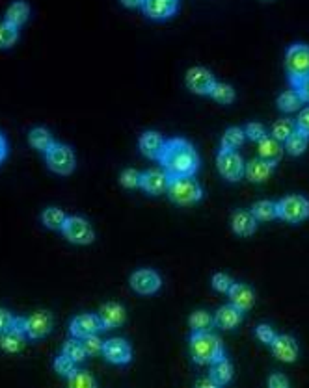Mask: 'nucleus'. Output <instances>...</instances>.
<instances>
[{"mask_svg": "<svg viewBox=\"0 0 309 388\" xmlns=\"http://www.w3.org/2000/svg\"><path fill=\"white\" fill-rule=\"evenodd\" d=\"M142 173L134 168H125L120 173V186L125 190H138Z\"/></svg>", "mask_w": 309, "mask_h": 388, "instance_id": "58836bf2", "label": "nucleus"}, {"mask_svg": "<svg viewBox=\"0 0 309 388\" xmlns=\"http://www.w3.org/2000/svg\"><path fill=\"white\" fill-rule=\"evenodd\" d=\"M52 368H54V372H56L58 376L67 379V376H70L71 372H75L76 363L75 361H71L70 357H65L62 353V355L54 357V361H52Z\"/></svg>", "mask_w": 309, "mask_h": 388, "instance_id": "ea45409f", "label": "nucleus"}, {"mask_svg": "<svg viewBox=\"0 0 309 388\" xmlns=\"http://www.w3.org/2000/svg\"><path fill=\"white\" fill-rule=\"evenodd\" d=\"M103 357L110 364L125 366L133 361V347L125 339H110L103 345Z\"/></svg>", "mask_w": 309, "mask_h": 388, "instance_id": "ddd939ff", "label": "nucleus"}, {"mask_svg": "<svg viewBox=\"0 0 309 388\" xmlns=\"http://www.w3.org/2000/svg\"><path fill=\"white\" fill-rule=\"evenodd\" d=\"M170 186V175L162 168L160 170H147L142 173L140 179V188L144 190L147 195H162L168 192Z\"/></svg>", "mask_w": 309, "mask_h": 388, "instance_id": "2eb2a0df", "label": "nucleus"}, {"mask_svg": "<svg viewBox=\"0 0 309 388\" xmlns=\"http://www.w3.org/2000/svg\"><path fill=\"white\" fill-rule=\"evenodd\" d=\"M19 326L30 342L47 339L54 327V318L49 310H36L26 318H19Z\"/></svg>", "mask_w": 309, "mask_h": 388, "instance_id": "0eeeda50", "label": "nucleus"}, {"mask_svg": "<svg viewBox=\"0 0 309 388\" xmlns=\"http://www.w3.org/2000/svg\"><path fill=\"white\" fill-rule=\"evenodd\" d=\"M263 2H270V0H263Z\"/></svg>", "mask_w": 309, "mask_h": 388, "instance_id": "864d4df0", "label": "nucleus"}, {"mask_svg": "<svg viewBox=\"0 0 309 388\" xmlns=\"http://www.w3.org/2000/svg\"><path fill=\"white\" fill-rule=\"evenodd\" d=\"M45 163L47 168L56 175L67 176L76 170V155L73 147L65 144H54L51 149L45 152Z\"/></svg>", "mask_w": 309, "mask_h": 388, "instance_id": "39448f33", "label": "nucleus"}, {"mask_svg": "<svg viewBox=\"0 0 309 388\" xmlns=\"http://www.w3.org/2000/svg\"><path fill=\"white\" fill-rule=\"evenodd\" d=\"M270 350L274 357L287 364L297 363L298 355H300L298 342L292 336H289V334H278L270 344Z\"/></svg>", "mask_w": 309, "mask_h": 388, "instance_id": "f3484780", "label": "nucleus"}, {"mask_svg": "<svg viewBox=\"0 0 309 388\" xmlns=\"http://www.w3.org/2000/svg\"><path fill=\"white\" fill-rule=\"evenodd\" d=\"M295 123H297V130L303 132L309 138V106H303L298 112V117L295 119Z\"/></svg>", "mask_w": 309, "mask_h": 388, "instance_id": "a18cd8bd", "label": "nucleus"}, {"mask_svg": "<svg viewBox=\"0 0 309 388\" xmlns=\"http://www.w3.org/2000/svg\"><path fill=\"white\" fill-rule=\"evenodd\" d=\"M216 76L213 71H209L207 67H190L184 75V84L189 91H192L194 95H202V97H207L211 95V89L215 88L216 84Z\"/></svg>", "mask_w": 309, "mask_h": 388, "instance_id": "9d476101", "label": "nucleus"}, {"mask_svg": "<svg viewBox=\"0 0 309 388\" xmlns=\"http://www.w3.org/2000/svg\"><path fill=\"white\" fill-rule=\"evenodd\" d=\"M120 2L129 10H140L142 6V0H120Z\"/></svg>", "mask_w": 309, "mask_h": 388, "instance_id": "603ef678", "label": "nucleus"}, {"mask_svg": "<svg viewBox=\"0 0 309 388\" xmlns=\"http://www.w3.org/2000/svg\"><path fill=\"white\" fill-rule=\"evenodd\" d=\"M259 227V221L255 219V216L252 214V210L248 208H237L233 214H231V231L240 236V238H250L255 234Z\"/></svg>", "mask_w": 309, "mask_h": 388, "instance_id": "a211bd4d", "label": "nucleus"}, {"mask_svg": "<svg viewBox=\"0 0 309 388\" xmlns=\"http://www.w3.org/2000/svg\"><path fill=\"white\" fill-rule=\"evenodd\" d=\"M244 139H246L244 128H240V126H229V128L222 134L220 149L237 150L244 145Z\"/></svg>", "mask_w": 309, "mask_h": 388, "instance_id": "c756f323", "label": "nucleus"}, {"mask_svg": "<svg viewBox=\"0 0 309 388\" xmlns=\"http://www.w3.org/2000/svg\"><path fill=\"white\" fill-rule=\"evenodd\" d=\"M158 163L170 175V179L196 176L200 171V155L189 139L171 138L166 139L164 149L158 157Z\"/></svg>", "mask_w": 309, "mask_h": 388, "instance_id": "f257e3e1", "label": "nucleus"}, {"mask_svg": "<svg viewBox=\"0 0 309 388\" xmlns=\"http://www.w3.org/2000/svg\"><path fill=\"white\" fill-rule=\"evenodd\" d=\"M65 219H67V214L60 207H47L41 212V223L51 231H62Z\"/></svg>", "mask_w": 309, "mask_h": 388, "instance_id": "c85d7f7f", "label": "nucleus"}, {"mask_svg": "<svg viewBox=\"0 0 309 388\" xmlns=\"http://www.w3.org/2000/svg\"><path fill=\"white\" fill-rule=\"evenodd\" d=\"M103 331V326H101V319L97 314H92V312H84V314H78L75 318L71 319L70 323V332L71 336H75V339H86L89 334H99Z\"/></svg>", "mask_w": 309, "mask_h": 388, "instance_id": "4468645a", "label": "nucleus"}, {"mask_svg": "<svg viewBox=\"0 0 309 388\" xmlns=\"http://www.w3.org/2000/svg\"><path fill=\"white\" fill-rule=\"evenodd\" d=\"M166 139L162 138V134L157 130H145L140 134L138 149L145 158L149 160H158L160 152L164 149Z\"/></svg>", "mask_w": 309, "mask_h": 388, "instance_id": "aec40b11", "label": "nucleus"}, {"mask_svg": "<svg viewBox=\"0 0 309 388\" xmlns=\"http://www.w3.org/2000/svg\"><path fill=\"white\" fill-rule=\"evenodd\" d=\"M274 168L276 166H272V163L265 162L263 158L257 157L244 166V176L252 184H263V182L270 179V175L274 173Z\"/></svg>", "mask_w": 309, "mask_h": 388, "instance_id": "4be33fe9", "label": "nucleus"}, {"mask_svg": "<svg viewBox=\"0 0 309 388\" xmlns=\"http://www.w3.org/2000/svg\"><path fill=\"white\" fill-rule=\"evenodd\" d=\"M62 353H63V355H65V357H70L71 361H75L76 364L84 363V361L88 358V355H86V351H84L83 342H81V339H75V336L63 342Z\"/></svg>", "mask_w": 309, "mask_h": 388, "instance_id": "f704fd0d", "label": "nucleus"}, {"mask_svg": "<svg viewBox=\"0 0 309 388\" xmlns=\"http://www.w3.org/2000/svg\"><path fill=\"white\" fill-rule=\"evenodd\" d=\"M65 240L75 245H89L95 242V231L92 223L83 216H67L62 231Z\"/></svg>", "mask_w": 309, "mask_h": 388, "instance_id": "6e6552de", "label": "nucleus"}, {"mask_svg": "<svg viewBox=\"0 0 309 388\" xmlns=\"http://www.w3.org/2000/svg\"><path fill=\"white\" fill-rule=\"evenodd\" d=\"M26 342H28V339H26V334L21 329L19 318L15 319V323L10 329L0 332V350L4 353H10V355H15V353L25 350Z\"/></svg>", "mask_w": 309, "mask_h": 388, "instance_id": "6ab92c4d", "label": "nucleus"}, {"mask_svg": "<svg viewBox=\"0 0 309 388\" xmlns=\"http://www.w3.org/2000/svg\"><path fill=\"white\" fill-rule=\"evenodd\" d=\"M196 387L198 388H216L218 385H216L215 381H213V377H202V379H198L196 381Z\"/></svg>", "mask_w": 309, "mask_h": 388, "instance_id": "3c124183", "label": "nucleus"}, {"mask_svg": "<svg viewBox=\"0 0 309 388\" xmlns=\"http://www.w3.org/2000/svg\"><path fill=\"white\" fill-rule=\"evenodd\" d=\"M190 357L200 366H211V364L218 361L226 355L222 340L216 336L215 332L203 331V332H192L190 334Z\"/></svg>", "mask_w": 309, "mask_h": 388, "instance_id": "f03ea898", "label": "nucleus"}, {"mask_svg": "<svg viewBox=\"0 0 309 388\" xmlns=\"http://www.w3.org/2000/svg\"><path fill=\"white\" fill-rule=\"evenodd\" d=\"M285 147L284 149L289 152L290 157H302L303 152L308 150V145H309V138L300 130H295L290 134L289 138L284 141Z\"/></svg>", "mask_w": 309, "mask_h": 388, "instance_id": "7c9ffc66", "label": "nucleus"}, {"mask_svg": "<svg viewBox=\"0 0 309 388\" xmlns=\"http://www.w3.org/2000/svg\"><path fill=\"white\" fill-rule=\"evenodd\" d=\"M268 387L270 388H287L289 387V379L284 374H272L268 377Z\"/></svg>", "mask_w": 309, "mask_h": 388, "instance_id": "de8ad7c7", "label": "nucleus"}, {"mask_svg": "<svg viewBox=\"0 0 309 388\" xmlns=\"http://www.w3.org/2000/svg\"><path fill=\"white\" fill-rule=\"evenodd\" d=\"M250 210H252V214L255 216L259 223H266V221H272V219H278V205L274 201H255Z\"/></svg>", "mask_w": 309, "mask_h": 388, "instance_id": "cd10ccee", "label": "nucleus"}, {"mask_svg": "<svg viewBox=\"0 0 309 388\" xmlns=\"http://www.w3.org/2000/svg\"><path fill=\"white\" fill-rule=\"evenodd\" d=\"M211 282H213V288H215L218 294H227L235 281L227 275V273H215L213 279H211Z\"/></svg>", "mask_w": 309, "mask_h": 388, "instance_id": "37998d69", "label": "nucleus"}, {"mask_svg": "<svg viewBox=\"0 0 309 388\" xmlns=\"http://www.w3.org/2000/svg\"><path fill=\"white\" fill-rule=\"evenodd\" d=\"M284 145L278 139H274L272 136H265L263 139L257 141V155L259 158H263L265 162L276 166V163L284 158Z\"/></svg>", "mask_w": 309, "mask_h": 388, "instance_id": "b1692460", "label": "nucleus"}, {"mask_svg": "<svg viewBox=\"0 0 309 388\" xmlns=\"http://www.w3.org/2000/svg\"><path fill=\"white\" fill-rule=\"evenodd\" d=\"M15 316H13L10 310H6V308H0V332H4L6 329H10V327L15 323Z\"/></svg>", "mask_w": 309, "mask_h": 388, "instance_id": "49530a36", "label": "nucleus"}, {"mask_svg": "<svg viewBox=\"0 0 309 388\" xmlns=\"http://www.w3.org/2000/svg\"><path fill=\"white\" fill-rule=\"evenodd\" d=\"M285 71L292 88L309 78V45L292 43L285 50Z\"/></svg>", "mask_w": 309, "mask_h": 388, "instance_id": "7ed1b4c3", "label": "nucleus"}, {"mask_svg": "<svg viewBox=\"0 0 309 388\" xmlns=\"http://www.w3.org/2000/svg\"><path fill=\"white\" fill-rule=\"evenodd\" d=\"M209 376L213 377V381H215L218 387L229 385V383L233 381V364H231V361L224 355V357H220L218 361H215V363L211 364Z\"/></svg>", "mask_w": 309, "mask_h": 388, "instance_id": "a878e982", "label": "nucleus"}, {"mask_svg": "<svg viewBox=\"0 0 309 388\" xmlns=\"http://www.w3.org/2000/svg\"><path fill=\"white\" fill-rule=\"evenodd\" d=\"M242 316H244V312L229 303V305H224L215 312V326L222 331H233L235 327L240 326Z\"/></svg>", "mask_w": 309, "mask_h": 388, "instance_id": "5701e85b", "label": "nucleus"}, {"mask_svg": "<svg viewBox=\"0 0 309 388\" xmlns=\"http://www.w3.org/2000/svg\"><path fill=\"white\" fill-rule=\"evenodd\" d=\"M297 130V123L295 119H289V117H281V119L274 121V125L270 126V136L274 139H278L284 144L285 139L289 138L292 132Z\"/></svg>", "mask_w": 309, "mask_h": 388, "instance_id": "c9c22d12", "label": "nucleus"}, {"mask_svg": "<svg viewBox=\"0 0 309 388\" xmlns=\"http://www.w3.org/2000/svg\"><path fill=\"white\" fill-rule=\"evenodd\" d=\"M28 144H30L32 149L39 150V152H43L45 155L56 141H54V136H52L49 128H45V126H34V128L28 132Z\"/></svg>", "mask_w": 309, "mask_h": 388, "instance_id": "bb28decb", "label": "nucleus"}, {"mask_svg": "<svg viewBox=\"0 0 309 388\" xmlns=\"http://www.w3.org/2000/svg\"><path fill=\"white\" fill-rule=\"evenodd\" d=\"M292 89H297V93L300 95V99H302L303 104H309V78L308 80L300 82L297 88Z\"/></svg>", "mask_w": 309, "mask_h": 388, "instance_id": "09e8293b", "label": "nucleus"}, {"mask_svg": "<svg viewBox=\"0 0 309 388\" xmlns=\"http://www.w3.org/2000/svg\"><path fill=\"white\" fill-rule=\"evenodd\" d=\"M276 205H278V219L285 223L297 225L309 218V199L300 194L285 195Z\"/></svg>", "mask_w": 309, "mask_h": 388, "instance_id": "423d86ee", "label": "nucleus"}, {"mask_svg": "<svg viewBox=\"0 0 309 388\" xmlns=\"http://www.w3.org/2000/svg\"><path fill=\"white\" fill-rule=\"evenodd\" d=\"M227 295H229V303L239 308V310H242V312H248L253 307V303H255L253 290L244 282H233Z\"/></svg>", "mask_w": 309, "mask_h": 388, "instance_id": "412c9836", "label": "nucleus"}, {"mask_svg": "<svg viewBox=\"0 0 309 388\" xmlns=\"http://www.w3.org/2000/svg\"><path fill=\"white\" fill-rule=\"evenodd\" d=\"M209 97L216 100L218 104H233L235 99H237V91H235L233 86H229L226 82H216Z\"/></svg>", "mask_w": 309, "mask_h": 388, "instance_id": "72a5a7b5", "label": "nucleus"}, {"mask_svg": "<svg viewBox=\"0 0 309 388\" xmlns=\"http://www.w3.org/2000/svg\"><path fill=\"white\" fill-rule=\"evenodd\" d=\"M244 158L237 150L220 149L216 155V168L226 181L239 182L244 176Z\"/></svg>", "mask_w": 309, "mask_h": 388, "instance_id": "1a4fd4ad", "label": "nucleus"}, {"mask_svg": "<svg viewBox=\"0 0 309 388\" xmlns=\"http://www.w3.org/2000/svg\"><path fill=\"white\" fill-rule=\"evenodd\" d=\"M131 288L140 295H153L157 294L160 286H162V279L158 275L155 269L140 268L134 271L131 279H129Z\"/></svg>", "mask_w": 309, "mask_h": 388, "instance_id": "9b49d317", "label": "nucleus"}, {"mask_svg": "<svg viewBox=\"0 0 309 388\" xmlns=\"http://www.w3.org/2000/svg\"><path fill=\"white\" fill-rule=\"evenodd\" d=\"M166 195L177 207H192L203 199V188L194 176H179L170 179Z\"/></svg>", "mask_w": 309, "mask_h": 388, "instance_id": "20e7f679", "label": "nucleus"}, {"mask_svg": "<svg viewBox=\"0 0 309 388\" xmlns=\"http://www.w3.org/2000/svg\"><path fill=\"white\" fill-rule=\"evenodd\" d=\"M99 319H101L103 331H112V329H118L127 321V310L123 305H120L118 301H108L105 303L99 312H97Z\"/></svg>", "mask_w": 309, "mask_h": 388, "instance_id": "dca6fc26", "label": "nucleus"}, {"mask_svg": "<svg viewBox=\"0 0 309 388\" xmlns=\"http://www.w3.org/2000/svg\"><path fill=\"white\" fill-rule=\"evenodd\" d=\"M244 134H246V138L252 139V141H259V139H263L265 136H268V134H266L265 125L255 123V121L246 123V126H244Z\"/></svg>", "mask_w": 309, "mask_h": 388, "instance_id": "c03bdc74", "label": "nucleus"}, {"mask_svg": "<svg viewBox=\"0 0 309 388\" xmlns=\"http://www.w3.org/2000/svg\"><path fill=\"white\" fill-rule=\"evenodd\" d=\"M255 336L259 339V342L270 345L272 342H274V339L278 336V332L274 331V327L268 326V323H259V326L255 327Z\"/></svg>", "mask_w": 309, "mask_h": 388, "instance_id": "79ce46f5", "label": "nucleus"}, {"mask_svg": "<svg viewBox=\"0 0 309 388\" xmlns=\"http://www.w3.org/2000/svg\"><path fill=\"white\" fill-rule=\"evenodd\" d=\"M276 104H278V108L284 113L300 112L303 106V102H302V99H300V95L297 93V89L284 91V93L278 97V100H276Z\"/></svg>", "mask_w": 309, "mask_h": 388, "instance_id": "473e14b6", "label": "nucleus"}, {"mask_svg": "<svg viewBox=\"0 0 309 388\" xmlns=\"http://www.w3.org/2000/svg\"><path fill=\"white\" fill-rule=\"evenodd\" d=\"M84 345V351L88 357H95V355H103V345H105V340L99 339V334H89L86 339L81 340Z\"/></svg>", "mask_w": 309, "mask_h": 388, "instance_id": "a19ab883", "label": "nucleus"}, {"mask_svg": "<svg viewBox=\"0 0 309 388\" xmlns=\"http://www.w3.org/2000/svg\"><path fill=\"white\" fill-rule=\"evenodd\" d=\"M67 385L71 388H94L97 387V381L86 369L75 368V372H71L70 376H67Z\"/></svg>", "mask_w": 309, "mask_h": 388, "instance_id": "e433bc0d", "label": "nucleus"}, {"mask_svg": "<svg viewBox=\"0 0 309 388\" xmlns=\"http://www.w3.org/2000/svg\"><path fill=\"white\" fill-rule=\"evenodd\" d=\"M8 150H10V147H8V139L6 136L0 132V163L4 162L8 158Z\"/></svg>", "mask_w": 309, "mask_h": 388, "instance_id": "8fccbe9b", "label": "nucleus"}, {"mask_svg": "<svg viewBox=\"0 0 309 388\" xmlns=\"http://www.w3.org/2000/svg\"><path fill=\"white\" fill-rule=\"evenodd\" d=\"M30 4L26 0H15V2H12L6 8L4 21L21 30V26H25L28 23V19H30Z\"/></svg>", "mask_w": 309, "mask_h": 388, "instance_id": "393cba45", "label": "nucleus"}, {"mask_svg": "<svg viewBox=\"0 0 309 388\" xmlns=\"http://www.w3.org/2000/svg\"><path fill=\"white\" fill-rule=\"evenodd\" d=\"M189 326L192 329V332H203L211 331L215 327V316L207 310H194L190 314Z\"/></svg>", "mask_w": 309, "mask_h": 388, "instance_id": "2f4dec72", "label": "nucleus"}, {"mask_svg": "<svg viewBox=\"0 0 309 388\" xmlns=\"http://www.w3.org/2000/svg\"><path fill=\"white\" fill-rule=\"evenodd\" d=\"M140 10L147 19L162 23L175 15L179 10V0H142Z\"/></svg>", "mask_w": 309, "mask_h": 388, "instance_id": "f8f14e48", "label": "nucleus"}, {"mask_svg": "<svg viewBox=\"0 0 309 388\" xmlns=\"http://www.w3.org/2000/svg\"><path fill=\"white\" fill-rule=\"evenodd\" d=\"M19 41V28H15L6 21L0 23V50L12 49Z\"/></svg>", "mask_w": 309, "mask_h": 388, "instance_id": "4c0bfd02", "label": "nucleus"}]
</instances>
